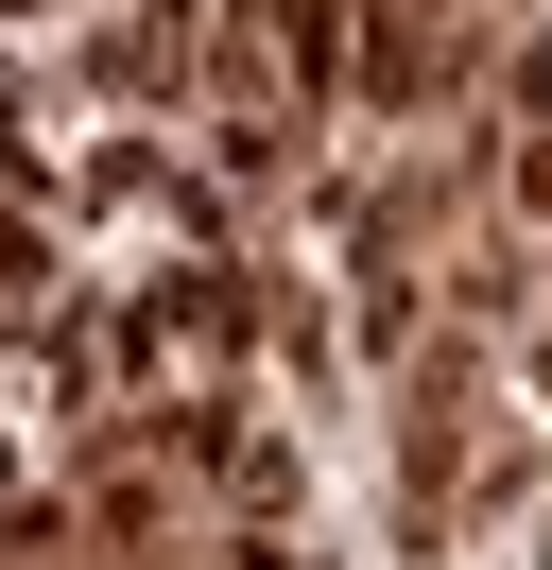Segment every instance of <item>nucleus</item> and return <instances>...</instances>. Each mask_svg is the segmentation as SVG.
Returning a JSON list of instances; mask_svg holds the SVG:
<instances>
[{
    "label": "nucleus",
    "mask_w": 552,
    "mask_h": 570,
    "mask_svg": "<svg viewBox=\"0 0 552 570\" xmlns=\"http://www.w3.org/2000/svg\"><path fill=\"white\" fill-rule=\"evenodd\" d=\"M241 18H294V0H241Z\"/></svg>",
    "instance_id": "obj_4"
},
{
    "label": "nucleus",
    "mask_w": 552,
    "mask_h": 570,
    "mask_svg": "<svg viewBox=\"0 0 552 570\" xmlns=\"http://www.w3.org/2000/svg\"><path fill=\"white\" fill-rule=\"evenodd\" d=\"M363 87H379V105L448 87V36H432V18H363Z\"/></svg>",
    "instance_id": "obj_1"
},
{
    "label": "nucleus",
    "mask_w": 552,
    "mask_h": 570,
    "mask_svg": "<svg viewBox=\"0 0 552 570\" xmlns=\"http://www.w3.org/2000/svg\"><path fill=\"white\" fill-rule=\"evenodd\" d=\"M103 70H121V87H172V70H190V18H138V36L103 52Z\"/></svg>",
    "instance_id": "obj_2"
},
{
    "label": "nucleus",
    "mask_w": 552,
    "mask_h": 570,
    "mask_svg": "<svg viewBox=\"0 0 552 570\" xmlns=\"http://www.w3.org/2000/svg\"><path fill=\"white\" fill-rule=\"evenodd\" d=\"M518 190H535V208H552V121H535V156H518Z\"/></svg>",
    "instance_id": "obj_3"
}]
</instances>
